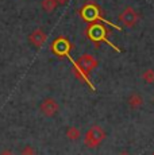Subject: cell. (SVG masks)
<instances>
[{
  "label": "cell",
  "mask_w": 154,
  "mask_h": 155,
  "mask_svg": "<svg viewBox=\"0 0 154 155\" xmlns=\"http://www.w3.org/2000/svg\"><path fill=\"white\" fill-rule=\"evenodd\" d=\"M153 103H154V97H153Z\"/></svg>",
  "instance_id": "e0dca14e"
},
{
  "label": "cell",
  "mask_w": 154,
  "mask_h": 155,
  "mask_svg": "<svg viewBox=\"0 0 154 155\" xmlns=\"http://www.w3.org/2000/svg\"><path fill=\"white\" fill-rule=\"evenodd\" d=\"M119 20L124 27H134L138 23L139 16L137 14V11L131 7H127L122 11V14L119 15Z\"/></svg>",
  "instance_id": "5b68a950"
},
{
  "label": "cell",
  "mask_w": 154,
  "mask_h": 155,
  "mask_svg": "<svg viewBox=\"0 0 154 155\" xmlns=\"http://www.w3.org/2000/svg\"><path fill=\"white\" fill-rule=\"evenodd\" d=\"M80 135H81V132H80V130L77 127H69L66 130V138L69 139V140H79L80 139Z\"/></svg>",
  "instance_id": "30bf717a"
},
{
  "label": "cell",
  "mask_w": 154,
  "mask_h": 155,
  "mask_svg": "<svg viewBox=\"0 0 154 155\" xmlns=\"http://www.w3.org/2000/svg\"><path fill=\"white\" fill-rule=\"evenodd\" d=\"M127 104L131 109H139L142 105H143V99L139 93H131L129 96V100H127Z\"/></svg>",
  "instance_id": "9c48e42d"
},
{
  "label": "cell",
  "mask_w": 154,
  "mask_h": 155,
  "mask_svg": "<svg viewBox=\"0 0 154 155\" xmlns=\"http://www.w3.org/2000/svg\"><path fill=\"white\" fill-rule=\"evenodd\" d=\"M28 41H30V43L32 46L39 49V47H42L46 42V34L41 28H37L28 35Z\"/></svg>",
  "instance_id": "ba28073f"
},
{
  "label": "cell",
  "mask_w": 154,
  "mask_h": 155,
  "mask_svg": "<svg viewBox=\"0 0 154 155\" xmlns=\"http://www.w3.org/2000/svg\"><path fill=\"white\" fill-rule=\"evenodd\" d=\"M81 16H82V19L87 20V22H95V20H99V22H104V23H107V25L112 26V27L116 28L118 31L120 30L119 26L112 25V23H109L108 20L103 19V16L100 15V8L97 7L96 4H93V3H88V4H85L84 7H82V10H81Z\"/></svg>",
  "instance_id": "3957f363"
},
{
  "label": "cell",
  "mask_w": 154,
  "mask_h": 155,
  "mask_svg": "<svg viewBox=\"0 0 154 155\" xmlns=\"http://www.w3.org/2000/svg\"><path fill=\"white\" fill-rule=\"evenodd\" d=\"M142 80L146 84H154V69H146L142 73Z\"/></svg>",
  "instance_id": "7c38bea8"
},
{
  "label": "cell",
  "mask_w": 154,
  "mask_h": 155,
  "mask_svg": "<svg viewBox=\"0 0 154 155\" xmlns=\"http://www.w3.org/2000/svg\"><path fill=\"white\" fill-rule=\"evenodd\" d=\"M73 66H75V69L77 70V73L81 74V77H84L85 80L88 81V84L89 86L93 89V86L91 85L89 80H88V74L92 71L97 66V61L93 58L92 55L89 54H85V55H81L79 59H77V62H73Z\"/></svg>",
  "instance_id": "6da1fadb"
},
{
  "label": "cell",
  "mask_w": 154,
  "mask_h": 155,
  "mask_svg": "<svg viewBox=\"0 0 154 155\" xmlns=\"http://www.w3.org/2000/svg\"><path fill=\"white\" fill-rule=\"evenodd\" d=\"M20 155H37V153H35V148L32 146L27 144L20 150Z\"/></svg>",
  "instance_id": "4fadbf2b"
},
{
  "label": "cell",
  "mask_w": 154,
  "mask_h": 155,
  "mask_svg": "<svg viewBox=\"0 0 154 155\" xmlns=\"http://www.w3.org/2000/svg\"><path fill=\"white\" fill-rule=\"evenodd\" d=\"M57 8V2L55 0H42V10L47 14H52Z\"/></svg>",
  "instance_id": "8fae6325"
},
{
  "label": "cell",
  "mask_w": 154,
  "mask_h": 155,
  "mask_svg": "<svg viewBox=\"0 0 154 155\" xmlns=\"http://www.w3.org/2000/svg\"><path fill=\"white\" fill-rule=\"evenodd\" d=\"M52 50L57 55H68L70 50V43L68 42V39L65 38H58L53 42V46H52Z\"/></svg>",
  "instance_id": "52a82bcc"
},
{
  "label": "cell",
  "mask_w": 154,
  "mask_h": 155,
  "mask_svg": "<svg viewBox=\"0 0 154 155\" xmlns=\"http://www.w3.org/2000/svg\"><path fill=\"white\" fill-rule=\"evenodd\" d=\"M105 139V132L100 126H92L88 128L84 135V143L88 148H96Z\"/></svg>",
  "instance_id": "7a4b0ae2"
},
{
  "label": "cell",
  "mask_w": 154,
  "mask_h": 155,
  "mask_svg": "<svg viewBox=\"0 0 154 155\" xmlns=\"http://www.w3.org/2000/svg\"><path fill=\"white\" fill-rule=\"evenodd\" d=\"M88 35H89V38H91L92 41H95V42H102V41H103V42L108 43L111 47H114V49L116 50L118 53H120V49H119V47H116L114 43L108 42V39H107V30L103 27L100 23L91 26V27L88 28Z\"/></svg>",
  "instance_id": "277c9868"
},
{
  "label": "cell",
  "mask_w": 154,
  "mask_h": 155,
  "mask_svg": "<svg viewBox=\"0 0 154 155\" xmlns=\"http://www.w3.org/2000/svg\"><path fill=\"white\" fill-rule=\"evenodd\" d=\"M120 155H129V154H126V153H123V154H120Z\"/></svg>",
  "instance_id": "2e32d148"
},
{
  "label": "cell",
  "mask_w": 154,
  "mask_h": 155,
  "mask_svg": "<svg viewBox=\"0 0 154 155\" xmlns=\"http://www.w3.org/2000/svg\"><path fill=\"white\" fill-rule=\"evenodd\" d=\"M55 2H57V4L64 5V4H66V2H68V0H55Z\"/></svg>",
  "instance_id": "9a60e30c"
},
{
  "label": "cell",
  "mask_w": 154,
  "mask_h": 155,
  "mask_svg": "<svg viewBox=\"0 0 154 155\" xmlns=\"http://www.w3.org/2000/svg\"><path fill=\"white\" fill-rule=\"evenodd\" d=\"M0 155H14V154L11 153V150H3L2 153H0Z\"/></svg>",
  "instance_id": "5bb4252c"
},
{
  "label": "cell",
  "mask_w": 154,
  "mask_h": 155,
  "mask_svg": "<svg viewBox=\"0 0 154 155\" xmlns=\"http://www.w3.org/2000/svg\"><path fill=\"white\" fill-rule=\"evenodd\" d=\"M152 155H154V154H152Z\"/></svg>",
  "instance_id": "ac0fdd59"
},
{
  "label": "cell",
  "mask_w": 154,
  "mask_h": 155,
  "mask_svg": "<svg viewBox=\"0 0 154 155\" xmlns=\"http://www.w3.org/2000/svg\"><path fill=\"white\" fill-rule=\"evenodd\" d=\"M58 109H60V105L53 97H46L39 104V111L47 117H53L54 115H57Z\"/></svg>",
  "instance_id": "8992f818"
}]
</instances>
